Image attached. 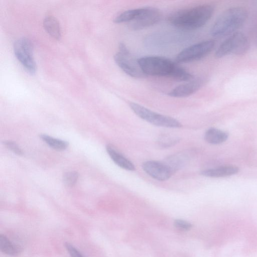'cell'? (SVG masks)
Segmentation results:
<instances>
[{
    "mask_svg": "<svg viewBox=\"0 0 257 257\" xmlns=\"http://www.w3.org/2000/svg\"><path fill=\"white\" fill-rule=\"evenodd\" d=\"M40 137L44 142L55 150H64L68 146V143L66 141L57 139L45 134L41 135Z\"/></svg>",
    "mask_w": 257,
    "mask_h": 257,
    "instance_id": "ac0fdd59",
    "label": "cell"
},
{
    "mask_svg": "<svg viewBox=\"0 0 257 257\" xmlns=\"http://www.w3.org/2000/svg\"><path fill=\"white\" fill-rule=\"evenodd\" d=\"M117 65L126 74L133 77L145 75L142 71L138 60L132 56L130 51L122 43L119 45V51L114 55Z\"/></svg>",
    "mask_w": 257,
    "mask_h": 257,
    "instance_id": "52a82bcc",
    "label": "cell"
},
{
    "mask_svg": "<svg viewBox=\"0 0 257 257\" xmlns=\"http://www.w3.org/2000/svg\"><path fill=\"white\" fill-rule=\"evenodd\" d=\"M65 245L71 257H83L81 253L70 243H66Z\"/></svg>",
    "mask_w": 257,
    "mask_h": 257,
    "instance_id": "cb8c5ba5",
    "label": "cell"
},
{
    "mask_svg": "<svg viewBox=\"0 0 257 257\" xmlns=\"http://www.w3.org/2000/svg\"><path fill=\"white\" fill-rule=\"evenodd\" d=\"M247 17L248 12L242 7L228 8L214 22L210 30V34L216 38L229 36L243 25Z\"/></svg>",
    "mask_w": 257,
    "mask_h": 257,
    "instance_id": "7a4b0ae2",
    "label": "cell"
},
{
    "mask_svg": "<svg viewBox=\"0 0 257 257\" xmlns=\"http://www.w3.org/2000/svg\"><path fill=\"white\" fill-rule=\"evenodd\" d=\"M179 141L178 138L170 135L161 136L158 140V145L162 148H168L175 145Z\"/></svg>",
    "mask_w": 257,
    "mask_h": 257,
    "instance_id": "ffe728a7",
    "label": "cell"
},
{
    "mask_svg": "<svg viewBox=\"0 0 257 257\" xmlns=\"http://www.w3.org/2000/svg\"><path fill=\"white\" fill-rule=\"evenodd\" d=\"M4 144L6 146H7V147H8L16 154L18 155H21L23 154L22 151L15 143L12 141H5Z\"/></svg>",
    "mask_w": 257,
    "mask_h": 257,
    "instance_id": "603a6c76",
    "label": "cell"
},
{
    "mask_svg": "<svg viewBox=\"0 0 257 257\" xmlns=\"http://www.w3.org/2000/svg\"><path fill=\"white\" fill-rule=\"evenodd\" d=\"M174 224L176 228L182 230H187L192 227V224L182 219L175 220Z\"/></svg>",
    "mask_w": 257,
    "mask_h": 257,
    "instance_id": "7402d4cb",
    "label": "cell"
},
{
    "mask_svg": "<svg viewBox=\"0 0 257 257\" xmlns=\"http://www.w3.org/2000/svg\"><path fill=\"white\" fill-rule=\"evenodd\" d=\"M214 8L210 5H202L175 11L168 17L170 24L184 30H192L205 25L211 18Z\"/></svg>",
    "mask_w": 257,
    "mask_h": 257,
    "instance_id": "6da1fadb",
    "label": "cell"
},
{
    "mask_svg": "<svg viewBox=\"0 0 257 257\" xmlns=\"http://www.w3.org/2000/svg\"><path fill=\"white\" fill-rule=\"evenodd\" d=\"M204 80L197 78L188 81L186 83L177 86L168 93V95L174 97H185L197 91L204 84Z\"/></svg>",
    "mask_w": 257,
    "mask_h": 257,
    "instance_id": "7c38bea8",
    "label": "cell"
},
{
    "mask_svg": "<svg viewBox=\"0 0 257 257\" xmlns=\"http://www.w3.org/2000/svg\"><path fill=\"white\" fill-rule=\"evenodd\" d=\"M186 36L179 34L155 33L148 36L145 40L146 45L153 49H163L185 40Z\"/></svg>",
    "mask_w": 257,
    "mask_h": 257,
    "instance_id": "30bf717a",
    "label": "cell"
},
{
    "mask_svg": "<svg viewBox=\"0 0 257 257\" xmlns=\"http://www.w3.org/2000/svg\"><path fill=\"white\" fill-rule=\"evenodd\" d=\"M239 171L237 167L232 165H225L215 168L203 170L202 175L212 178L223 177L236 174Z\"/></svg>",
    "mask_w": 257,
    "mask_h": 257,
    "instance_id": "5bb4252c",
    "label": "cell"
},
{
    "mask_svg": "<svg viewBox=\"0 0 257 257\" xmlns=\"http://www.w3.org/2000/svg\"><path fill=\"white\" fill-rule=\"evenodd\" d=\"M78 174L76 172H68L63 175V181L67 186H73L77 182Z\"/></svg>",
    "mask_w": 257,
    "mask_h": 257,
    "instance_id": "44dd1931",
    "label": "cell"
},
{
    "mask_svg": "<svg viewBox=\"0 0 257 257\" xmlns=\"http://www.w3.org/2000/svg\"><path fill=\"white\" fill-rule=\"evenodd\" d=\"M106 150L112 161L118 166L126 170L134 171L135 170L134 164L111 145H107Z\"/></svg>",
    "mask_w": 257,
    "mask_h": 257,
    "instance_id": "4fadbf2b",
    "label": "cell"
},
{
    "mask_svg": "<svg viewBox=\"0 0 257 257\" xmlns=\"http://www.w3.org/2000/svg\"><path fill=\"white\" fill-rule=\"evenodd\" d=\"M129 27L133 30H139L152 26L159 22L161 18L160 11L155 8L145 7L136 9Z\"/></svg>",
    "mask_w": 257,
    "mask_h": 257,
    "instance_id": "ba28073f",
    "label": "cell"
},
{
    "mask_svg": "<svg viewBox=\"0 0 257 257\" xmlns=\"http://www.w3.org/2000/svg\"><path fill=\"white\" fill-rule=\"evenodd\" d=\"M130 106L133 111L142 119L154 125L169 128L180 127V122L176 119L159 114L135 102H131Z\"/></svg>",
    "mask_w": 257,
    "mask_h": 257,
    "instance_id": "5b68a950",
    "label": "cell"
},
{
    "mask_svg": "<svg viewBox=\"0 0 257 257\" xmlns=\"http://www.w3.org/2000/svg\"><path fill=\"white\" fill-rule=\"evenodd\" d=\"M138 61L145 75L172 78L178 66L170 59L160 56L143 57Z\"/></svg>",
    "mask_w": 257,
    "mask_h": 257,
    "instance_id": "3957f363",
    "label": "cell"
},
{
    "mask_svg": "<svg viewBox=\"0 0 257 257\" xmlns=\"http://www.w3.org/2000/svg\"><path fill=\"white\" fill-rule=\"evenodd\" d=\"M14 51L16 58L25 69L33 74L36 70V64L34 59L33 46L30 40L22 38L17 40L14 45Z\"/></svg>",
    "mask_w": 257,
    "mask_h": 257,
    "instance_id": "9c48e42d",
    "label": "cell"
},
{
    "mask_svg": "<svg viewBox=\"0 0 257 257\" xmlns=\"http://www.w3.org/2000/svg\"><path fill=\"white\" fill-rule=\"evenodd\" d=\"M186 160V158L184 155L178 154L172 156L165 163L174 173L183 165Z\"/></svg>",
    "mask_w": 257,
    "mask_h": 257,
    "instance_id": "d6986e66",
    "label": "cell"
},
{
    "mask_svg": "<svg viewBox=\"0 0 257 257\" xmlns=\"http://www.w3.org/2000/svg\"><path fill=\"white\" fill-rule=\"evenodd\" d=\"M0 249L3 252L11 256L17 255L21 252L19 247L2 234L0 235Z\"/></svg>",
    "mask_w": 257,
    "mask_h": 257,
    "instance_id": "e0dca14e",
    "label": "cell"
},
{
    "mask_svg": "<svg viewBox=\"0 0 257 257\" xmlns=\"http://www.w3.org/2000/svg\"><path fill=\"white\" fill-rule=\"evenodd\" d=\"M228 137V134L216 128H210L204 134V139L211 144H219L226 141Z\"/></svg>",
    "mask_w": 257,
    "mask_h": 257,
    "instance_id": "2e32d148",
    "label": "cell"
},
{
    "mask_svg": "<svg viewBox=\"0 0 257 257\" xmlns=\"http://www.w3.org/2000/svg\"><path fill=\"white\" fill-rule=\"evenodd\" d=\"M212 40L203 41L190 46L182 50L176 57L179 63H189L200 60L207 56L214 48Z\"/></svg>",
    "mask_w": 257,
    "mask_h": 257,
    "instance_id": "8992f818",
    "label": "cell"
},
{
    "mask_svg": "<svg viewBox=\"0 0 257 257\" xmlns=\"http://www.w3.org/2000/svg\"><path fill=\"white\" fill-rule=\"evenodd\" d=\"M43 26L47 33L52 37L59 40L61 36V31L59 23L52 16L46 17L43 21Z\"/></svg>",
    "mask_w": 257,
    "mask_h": 257,
    "instance_id": "9a60e30c",
    "label": "cell"
},
{
    "mask_svg": "<svg viewBox=\"0 0 257 257\" xmlns=\"http://www.w3.org/2000/svg\"><path fill=\"white\" fill-rule=\"evenodd\" d=\"M142 168L149 176L159 181L167 180L173 174L165 162L148 161L143 163Z\"/></svg>",
    "mask_w": 257,
    "mask_h": 257,
    "instance_id": "8fae6325",
    "label": "cell"
},
{
    "mask_svg": "<svg viewBox=\"0 0 257 257\" xmlns=\"http://www.w3.org/2000/svg\"><path fill=\"white\" fill-rule=\"evenodd\" d=\"M249 48V42L246 36L243 33L236 32L221 43L215 55L218 58L230 55L242 56L247 52Z\"/></svg>",
    "mask_w": 257,
    "mask_h": 257,
    "instance_id": "277c9868",
    "label": "cell"
}]
</instances>
